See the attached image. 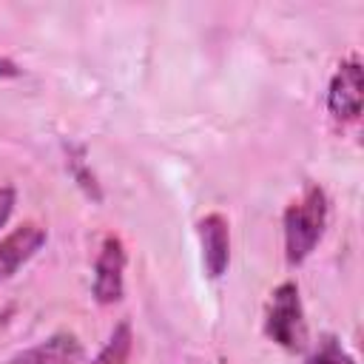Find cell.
<instances>
[{"label":"cell","mask_w":364,"mask_h":364,"mask_svg":"<svg viewBox=\"0 0 364 364\" xmlns=\"http://www.w3.org/2000/svg\"><path fill=\"white\" fill-rule=\"evenodd\" d=\"M134 347V336H131V324L119 321L108 338V344L102 347V353L94 358V364H125Z\"/></svg>","instance_id":"ba28073f"},{"label":"cell","mask_w":364,"mask_h":364,"mask_svg":"<svg viewBox=\"0 0 364 364\" xmlns=\"http://www.w3.org/2000/svg\"><path fill=\"white\" fill-rule=\"evenodd\" d=\"M17 74H20V68H17L11 60L0 57V77H17Z\"/></svg>","instance_id":"8fae6325"},{"label":"cell","mask_w":364,"mask_h":364,"mask_svg":"<svg viewBox=\"0 0 364 364\" xmlns=\"http://www.w3.org/2000/svg\"><path fill=\"white\" fill-rule=\"evenodd\" d=\"M14 188H9V185H3L0 188V228L9 222V216H11V210H14Z\"/></svg>","instance_id":"30bf717a"},{"label":"cell","mask_w":364,"mask_h":364,"mask_svg":"<svg viewBox=\"0 0 364 364\" xmlns=\"http://www.w3.org/2000/svg\"><path fill=\"white\" fill-rule=\"evenodd\" d=\"M264 333L284 350L299 353L307 347V324H304V310L299 299V287L293 282H284L273 290V299L267 304V321Z\"/></svg>","instance_id":"7a4b0ae2"},{"label":"cell","mask_w":364,"mask_h":364,"mask_svg":"<svg viewBox=\"0 0 364 364\" xmlns=\"http://www.w3.org/2000/svg\"><path fill=\"white\" fill-rule=\"evenodd\" d=\"M82 344L71 333H57L37 347H28L11 358V364H80Z\"/></svg>","instance_id":"52a82bcc"},{"label":"cell","mask_w":364,"mask_h":364,"mask_svg":"<svg viewBox=\"0 0 364 364\" xmlns=\"http://www.w3.org/2000/svg\"><path fill=\"white\" fill-rule=\"evenodd\" d=\"M327 222V196L318 185H310L299 202L284 210V250L287 262H304L318 245Z\"/></svg>","instance_id":"6da1fadb"},{"label":"cell","mask_w":364,"mask_h":364,"mask_svg":"<svg viewBox=\"0 0 364 364\" xmlns=\"http://www.w3.org/2000/svg\"><path fill=\"white\" fill-rule=\"evenodd\" d=\"M122 270H125V247L119 236H105L94 267V299L100 304H114L122 299Z\"/></svg>","instance_id":"277c9868"},{"label":"cell","mask_w":364,"mask_h":364,"mask_svg":"<svg viewBox=\"0 0 364 364\" xmlns=\"http://www.w3.org/2000/svg\"><path fill=\"white\" fill-rule=\"evenodd\" d=\"M361 102H364V74L361 65L355 60H347L338 65L330 91H327V108L336 119H358L361 114Z\"/></svg>","instance_id":"3957f363"},{"label":"cell","mask_w":364,"mask_h":364,"mask_svg":"<svg viewBox=\"0 0 364 364\" xmlns=\"http://www.w3.org/2000/svg\"><path fill=\"white\" fill-rule=\"evenodd\" d=\"M46 245V228L37 222H23L0 242V282L11 279L40 247Z\"/></svg>","instance_id":"5b68a950"},{"label":"cell","mask_w":364,"mask_h":364,"mask_svg":"<svg viewBox=\"0 0 364 364\" xmlns=\"http://www.w3.org/2000/svg\"><path fill=\"white\" fill-rule=\"evenodd\" d=\"M304 364H355V358L350 353L341 350V344L333 336H324L316 347V353L304 361Z\"/></svg>","instance_id":"9c48e42d"},{"label":"cell","mask_w":364,"mask_h":364,"mask_svg":"<svg viewBox=\"0 0 364 364\" xmlns=\"http://www.w3.org/2000/svg\"><path fill=\"white\" fill-rule=\"evenodd\" d=\"M199 242H202V262L210 279H219L228 270L230 262V233H228V219L222 213H208L196 225Z\"/></svg>","instance_id":"8992f818"}]
</instances>
